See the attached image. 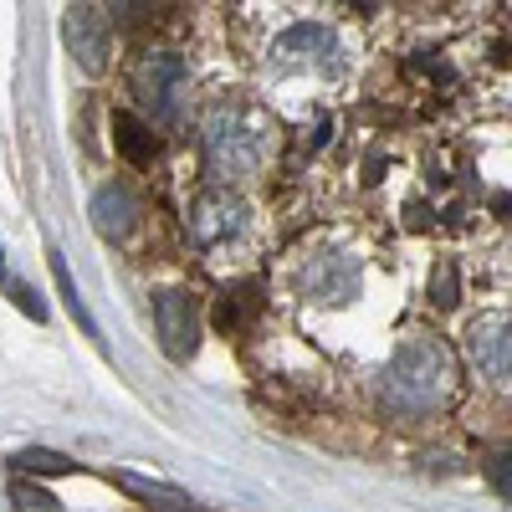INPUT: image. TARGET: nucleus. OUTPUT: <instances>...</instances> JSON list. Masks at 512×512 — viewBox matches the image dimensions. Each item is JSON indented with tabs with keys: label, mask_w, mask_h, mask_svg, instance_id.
Listing matches in <instances>:
<instances>
[{
	"label": "nucleus",
	"mask_w": 512,
	"mask_h": 512,
	"mask_svg": "<svg viewBox=\"0 0 512 512\" xmlns=\"http://www.w3.org/2000/svg\"><path fill=\"white\" fill-rule=\"evenodd\" d=\"M0 282H6V251H0Z\"/></svg>",
	"instance_id": "obj_20"
},
{
	"label": "nucleus",
	"mask_w": 512,
	"mask_h": 512,
	"mask_svg": "<svg viewBox=\"0 0 512 512\" xmlns=\"http://www.w3.org/2000/svg\"><path fill=\"white\" fill-rule=\"evenodd\" d=\"M144 11H149V0H113V16L118 21H139Z\"/></svg>",
	"instance_id": "obj_19"
},
{
	"label": "nucleus",
	"mask_w": 512,
	"mask_h": 512,
	"mask_svg": "<svg viewBox=\"0 0 512 512\" xmlns=\"http://www.w3.org/2000/svg\"><path fill=\"white\" fill-rule=\"evenodd\" d=\"M93 226L103 231V236H128L139 226V200H134V190L128 185H98V195H93Z\"/></svg>",
	"instance_id": "obj_10"
},
{
	"label": "nucleus",
	"mask_w": 512,
	"mask_h": 512,
	"mask_svg": "<svg viewBox=\"0 0 512 512\" xmlns=\"http://www.w3.org/2000/svg\"><path fill=\"white\" fill-rule=\"evenodd\" d=\"M200 149H205L210 175L251 180L272 159V123L246 103H216L200 123Z\"/></svg>",
	"instance_id": "obj_1"
},
{
	"label": "nucleus",
	"mask_w": 512,
	"mask_h": 512,
	"mask_svg": "<svg viewBox=\"0 0 512 512\" xmlns=\"http://www.w3.org/2000/svg\"><path fill=\"white\" fill-rule=\"evenodd\" d=\"M134 497H144L149 507H159V512H175V507H190V497L185 492H175V487H159V482H144V477H134V472H123L118 477Z\"/></svg>",
	"instance_id": "obj_13"
},
{
	"label": "nucleus",
	"mask_w": 512,
	"mask_h": 512,
	"mask_svg": "<svg viewBox=\"0 0 512 512\" xmlns=\"http://www.w3.org/2000/svg\"><path fill=\"white\" fill-rule=\"evenodd\" d=\"M349 67L344 36L323 21H297L267 47V72L272 77H338Z\"/></svg>",
	"instance_id": "obj_3"
},
{
	"label": "nucleus",
	"mask_w": 512,
	"mask_h": 512,
	"mask_svg": "<svg viewBox=\"0 0 512 512\" xmlns=\"http://www.w3.org/2000/svg\"><path fill=\"white\" fill-rule=\"evenodd\" d=\"M303 292L308 297H323V303H349V297L359 292V262L354 256H313V262L303 267Z\"/></svg>",
	"instance_id": "obj_9"
},
{
	"label": "nucleus",
	"mask_w": 512,
	"mask_h": 512,
	"mask_svg": "<svg viewBox=\"0 0 512 512\" xmlns=\"http://www.w3.org/2000/svg\"><path fill=\"white\" fill-rule=\"evenodd\" d=\"M487 482L497 487V497L512 502V451H497V456L487 461Z\"/></svg>",
	"instance_id": "obj_15"
},
{
	"label": "nucleus",
	"mask_w": 512,
	"mask_h": 512,
	"mask_svg": "<svg viewBox=\"0 0 512 512\" xmlns=\"http://www.w3.org/2000/svg\"><path fill=\"white\" fill-rule=\"evenodd\" d=\"M11 497H16V507H36V512H57V497H47L41 487H26V482H16L11 487Z\"/></svg>",
	"instance_id": "obj_16"
},
{
	"label": "nucleus",
	"mask_w": 512,
	"mask_h": 512,
	"mask_svg": "<svg viewBox=\"0 0 512 512\" xmlns=\"http://www.w3.org/2000/svg\"><path fill=\"white\" fill-rule=\"evenodd\" d=\"M52 256V277H57V287H62V303H67V313L88 328L93 338H98V323H93V313H88V303H82V292H77V282H72V272H67V262H62V251H47Z\"/></svg>",
	"instance_id": "obj_12"
},
{
	"label": "nucleus",
	"mask_w": 512,
	"mask_h": 512,
	"mask_svg": "<svg viewBox=\"0 0 512 512\" xmlns=\"http://www.w3.org/2000/svg\"><path fill=\"white\" fill-rule=\"evenodd\" d=\"M251 231H256L251 205L236 190L216 185V190L195 195V205H190V241L210 256V262H236V256L251 246Z\"/></svg>",
	"instance_id": "obj_4"
},
{
	"label": "nucleus",
	"mask_w": 512,
	"mask_h": 512,
	"mask_svg": "<svg viewBox=\"0 0 512 512\" xmlns=\"http://www.w3.org/2000/svg\"><path fill=\"white\" fill-rule=\"evenodd\" d=\"M21 472H72V461L57 456V451H21Z\"/></svg>",
	"instance_id": "obj_14"
},
{
	"label": "nucleus",
	"mask_w": 512,
	"mask_h": 512,
	"mask_svg": "<svg viewBox=\"0 0 512 512\" xmlns=\"http://www.w3.org/2000/svg\"><path fill=\"white\" fill-rule=\"evenodd\" d=\"M466 354L492 384H512V318H477L466 328Z\"/></svg>",
	"instance_id": "obj_8"
},
{
	"label": "nucleus",
	"mask_w": 512,
	"mask_h": 512,
	"mask_svg": "<svg viewBox=\"0 0 512 512\" xmlns=\"http://www.w3.org/2000/svg\"><path fill=\"white\" fill-rule=\"evenodd\" d=\"M431 292H436V303H456V267H441L431 277Z\"/></svg>",
	"instance_id": "obj_18"
},
{
	"label": "nucleus",
	"mask_w": 512,
	"mask_h": 512,
	"mask_svg": "<svg viewBox=\"0 0 512 512\" xmlns=\"http://www.w3.org/2000/svg\"><path fill=\"white\" fill-rule=\"evenodd\" d=\"M154 333L169 359H195L200 349V313L185 292H154Z\"/></svg>",
	"instance_id": "obj_6"
},
{
	"label": "nucleus",
	"mask_w": 512,
	"mask_h": 512,
	"mask_svg": "<svg viewBox=\"0 0 512 512\" xmlns=\"http://www.w3.org/2000/svg\"><path fill=\"white\" fill-rule=\"evenodd\" d=\"M11 292H16V308H21V313H31L36 323H47V308H41V297H36V287H21V282H16Z\"/></svg>",
	"instance_id": "obj_17"
},
{
	"label": "nucleus",
	"mask_w": 512,
	"mask_h": 512,
	"mask_svg": "<svg viewBox=\"0 0 512 512\" xmlns=\"http://www.w3.org/2000/svg\"><path fill=\"white\" fill-rule=\"evenodd\" d=\"M456 364L436 338H410L395 354V364L384 369V405L400 415H431L451 395Z\"/></svg>",
	"instance_id": "obj_2"
},
{
	"label": "nucleus",
	"mask_w": 512,
	"mask_h": 512,
	"mask_svg": "<svg viewBox=\"0 0 512 512\" xmlns=\"http://www.w3.org/2000/svg\"><path fill=\"white\" fill-rule=\"evenodd\" d=\"M62 41H67V52L82 72H103L108 57H113V26L103 11L93 6H72L67 21H62Z\"/></svg>",
	"instance_id": "obj_7"
},
{
	"label": "nucleus",
	"mask_w": 512,
	"mask_h": 512,
	"mask_svg": "<svg viewBox=\"0 0 512 512\" xmlns=\"http://www.w3.org/2000/svg\"><path fill=\"white\" fill-rule=\"evenodd\" d=\"M113 149L128 159V164H149L159 154V139H154V123H144L139 113L118 108L113 113Z\"/></svg>",
	"instance_id": "obj_11"
},
{
	"label": "nucleus",
	"mask_w": 512,
	"mask_h": 512,
	"mask_svg": "<svg viewBox=\"0 0 512 512\" xmlns=\"http://www.w3.org/2000/svg\"><path fill=\"white\" fill-rule=\"evenodd\" d=\"M134 98L149 113V123H175L180 103H185V62H180V52H169V47L144 52L139 67H134Z\"/></svg>",
	"instance_id": "obj_5"
}]
</instances>
